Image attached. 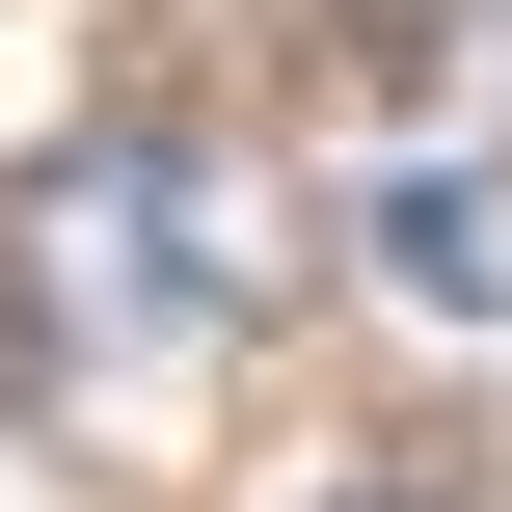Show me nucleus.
<instances>
[{"mask_svg":"<svg viewBox=\"0 0 512 512\" xmlns=\"http://www.w3.org/2000/svg\"><path fill=\"white\" fill-rule=\"evenodd\" d=\"M0 297H27V351H216V324L270 297V189H243L216 135H81V162L0 216Z\"/></svg>","mask_w":512,"mask_h":512,"instance_id":"f257e3e1","label":"nucleus"},{"mask_svg":"<svg viewBox=\"0 0 512 512\" xmlns=\"http://www.w3.org/2000/svg\"><path fill=\"white\" fill-rule=\"evenodd\" d=\"M378 270H405L432 324H512V189L486 162H378Z\"/></svg>","mask_w":512,"mask_h":512,"instance_id":"f03ea898","label":"nucleus"},{"mask_svg":"<svg viewBox=\"0 0 512 512\" xmlns=\"http://www.w3.org/2000/svg\"><path fill=\"white\" fill-rule=\"evenodd\" d=\"M324 512H432V486H324Z\"/></svg>","mask_w":512,"mask_h":512,"instance_id":"7ed1b4c3","label":"nucleus"}]
</instances>
